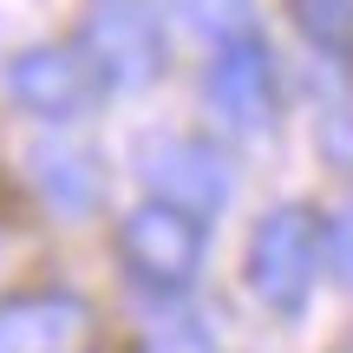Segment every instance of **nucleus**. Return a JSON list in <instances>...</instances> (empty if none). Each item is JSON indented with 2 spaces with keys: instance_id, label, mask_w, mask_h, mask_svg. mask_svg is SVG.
Wrapping results in <instances>:
<instances>
[{
  "instance_id": "nucleus-1",
  "label": "nucleus",
  "mask_w": 353,
  "mask_h": 353,
  "mask_svg": "<svg viewBox=\"0 0 353 353\" xmlns=\"http://www.w3.org/2000/svg\"><path fill=\"white\" fill-rule=\"evenodd\" d=\"M321 268L347 275V223L341 216H321L307 203H275V210L255 216L249 229V255H242V275L249 294L275 314H307L321 288Z\"/></svg>"
},
{
  "instance_id": "nucleus-2",
  "label": "nucleus",
  "mask_w": 353,
  "mask_h": 353,
  "mask_svg": "<svg viewBox=\"0 0 353 353\" xmlns=\"http://www.w3.org/2000/svg\"><path fill=\"white\" fill-rule=\"evenodd\" d=\"M203 255H210V223L170 210V203L144 196L138 210L118 216V262L151 301H183L203 275Z\"/></svg>"
},
{
  "instance_id": "nucleus-3",
  "label": "nucleus",
  "mask_w": 353,
  "mask_h": 353,
  "mask_svg": "<svg viewBox=\"0 0 353 353\" xmlns=\"http://www.w3.org/2000/svg\"><path fill=\"white\" fill-rule=\"evenodd\" d=\"M138 183L151 203H170L196 223L223 216L229 196H236L229 157L216 151V138H196V131H151L138 144Z\"/></svg>"
},
{
  "instance_id": "nucleus-4",
  "label": "nucleus",
  "mask_w": 353,
  "mask_h": 353,
  "mask_svg": "<svg viewBox=\"0 0 353 353\" xmlns=\"http://www.w3.org/2000/svg\"><path fill=\"white\" fill-rule=\"evenodd\" d=\"M72 46L105 92H144L164 72V20L151 0H99Z\"/></svg>"
},
{
  "instance_id": "nucleus-5",
  "label": "nucleus",
  "mask_w": 353,
  "mask_h": 353,
  "mask_svg": "<svg viewBox=\"0 0 353 353\" xmlns=\"http://www.w3.org/2000/svg\"><path fill=\"white\" fill-rule=\"evenodd\" d=\"M203 92H210V112L229 138H268L281 112V79H275V46L262 33H229L210 46V72H203Z\"/></svg>"
},
{
  "instance_id": "nucleus-6",
  "label": "nucleus",
  "mask_w": 353,
  "mask_h": 353,
  "mask_svg": "<svg viewBox=\"0 0 353 353\" xmlns=\"http://www.w3.org/2000/svg\"><path fill=\"white\" fill-rule=\"evenodd\" d=\"M7 99L39 125H79L105 99V85L79 59V46H26L7 65Z\"/></svg>"
},
{
  "instance_id": "nucleus-7",
  "label": "nucleus",
  "mask_w": 353,
  "mask_h": 353,
  "mask_svg": "<svg viewBox=\"0 0 353 353\" xmlns=\"http://www.w3.org/2000/svg\"><path fill=\"white\" fill-rule=\"evenodd\" d=\"M85 341H92V307L65 288L0 301V353H85Z\"/></svg>"
},
{
  "instance_id": "nucleus-8",
  "label": "nucleus",
  "mask_w": 353,
  "mask_h": 353,
  "mask_svg": "<svg viewBox=\"0 0 353 353\" xmlns=\"http://www.w3.org/2000/svg\"><path fill=\"white\" fill-rule=\"evenodd\" d=\"M26 176H33L39 203L59 210V216H92L99 196H105V170L92 164V151H79L65 138H39L26 151Z\"/></svg>"
},
{
  "instance_id": "nucleus-9",
  "label": "nucleus",
  "mask_w": 353,
  "mask_h": 353,
  "mask_svg": "<svg viewBox=\"0 0 353 353\" xmlns=\"http://www.w3.org/2000/svg\"><path fill=\"white\" fill-rule=\"evenodd\" d=\"M294 20H301V33L314 39V52H327L334 65L347 59V26H353V0H288Z\"/></svg>"
},
{
  "instance_id": "nucleus-10",
  "label": "nucleus",
  "mask_w": 353,
  "mask_h": 353,
  "mask_svg": "<svg viewBox=\"0 0 353 353\" xmlns=\"http://www.w3.org/2000/svg\"><path fill=\"white\" fill-rule=\"evenodd\" d=\"M183 13H190V26H196L203 39H229V33H249L255 26V7L249 0H183Z\"/></svg>"
}]
</instances>
